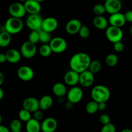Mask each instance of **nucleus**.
<instances>
[{"instance_id":"nucleus-31","label":"nucleus","mask_w":132,"mask_h":132,"mask_svg":"<svg viewBox=\"0 0 132 132\" xmlns=\"http://www.w3.org/2000/svg\"><path fill=\"white\" fill-rule=\"evenodd\" d=\"M52 52H53L52 50L51 47L48 44H44L41 47L39 48V53L41 56L43 57H48L51 55Z\"/></svg>"},{"instance_id":"nucleus-33","label":"nucleus","mask_w":132,"mask_h":132,"mask_svg":"<svg viewBox=\"0 0 132 132\" xmlns=\"http://www.w3.org/2000/svg\"><path fill=\"white\" fill-rule=\"evenodd\" d=\"M93 11L96 15H103L105 12H106L104 5L102 4H97L93 8Z\"/></svg>"},{"instance_id":"nucleus-49","label":"nucleus","mask_w":132,"mask_h":132,"mask_svg":"<svg viewBox=\"0 0 132 132\" xmlns=\"http://www.w3.org/2000/svg\"><path fill=\"white\" fill-rule=\"evenodd\" d=\"M130 33H131V34L132 35V26L131 27V28H130Z\"/></svg>"},{"instance_id":"nucleus-47","label":"nucleus","mask_w":132,"mask_h":132,"mask_svg":"<svg viewBox=\"0 0 132 132\" xmlns=\"http://www.w3.org/2000/svg\"><path fill=\"white\" fill-rule=\"evenodd\" d=\"M1 121H2V117H1V116L0 115V125H1Z\"/></svg>"},{"instance_id":"nucleus-7","label":"nucleus","mask_w":132,"mask_h":132,"mask_svg":"<svg viewBox=\"0 0 132 132\" xmlns=\"http://www.w3.org/2000/svg\"><path fill=\"white\" fill-rule=\"evenodd\" d=\"M20 52L22 56L27 59H30L35 56L37 52V47L36 44L27 41L23 43V45L21 46Z\"/></svg>"},{"instance_id":"nucleus-5","label":"nucleus","mask_w":132,"mask_h":132,"mask_svg":"<svg viewBox=\"0 0 132 132\" xmlns=\"http://www.w3.org/2000/svg\"><path fill=\"white\" fill-rule=\"evenodd\" d=\"M43 20V19L39 14H29L26 19V24L31 30L38 31L41 29Z\"/></svg>"},{"instance_id":"nucleus-15","label":"nucleus","mask_w":132,"mask_h":132,"mask_svg":"<svg viewBox=\"0 0 132 132\" xmlns=\"http://www.w3.org/2000/svg\"><path fill=\"white\" fill-rule=\"evenodd\" d=\"M57 20L53 17H48L45 19H43V20L41 29L52 33L57 29Z\"/></svg>"},{"instance_id":"nucleus-46","label":"nucleus","mask_w":132,"mask_h":132,"mask_svg":"<svg viewBox=\"0 0 132 132\" xmlns=\"http://www.w3.org/2000/svg\"><path fill=\"white\" fill-rule=\"evenodd\" d=\"M122 132H132V130H130V129H125L122 131Z\"/></svg>"},{"instance_id":"nucleus-6","label":"nucleus","mask_w":132,"mask_h":132,"mask_svg":"<svg viewBox=\"0 0 132 132\" xmlns=\"http://www.w3.org/2000/svg\"><path fill=\"white\" fill-rule=\"evenodd\" d=\"M49 45L53 52L57 53V54L63 52L67 48V41L64 39L60 37H56L52 39Z\"/></svg>"},{"instance_id":"nucleus-9","label":"nucleus","mask_w":132,"mask_h":132,"mask_svg":"<svg viewBox=\"0 0 132 132\" xmlns=\"http://www.w3.org/2000/svg\"><path fill=\"white\" fill-rule=\"evenodd\" d=\"M9 14L12 17L21 18L27 13L24 4L19 2H14L10 5L9 9Z\"/></svg>"},{"instance_id":"nucleus-41","label":"nucleus","mask_w":132,"mask_h":132,"mask_svg":"<svg viewBox=\"0 0 132 132\" xmlns=\"http://www.w3.org/2000/svg\"><path fill=\"white\" fill-rule=\"evenodd\" d=\"M98 108L99 110H104L106 108V102H100L98 103Z\"/></svg>"},{"instance_id":"nucleus-38","label":"nucleus","mask_w":132,"mask_h":132,"mask_svg":"<svg viewBox=\"0 0 132 132\" xmlns=\"http://www.w3.org/2000/svg\"><path fill=\"white\" fill-rule=\"evenodd\" d=\"M99 121H100V122L102 125H106V124H108L109 123V122H110L111 119L110 117V116H108V115L104 113V114H102L101 116L99 117Z\"/></svg>"},{"instance_id":"nucleus-43","label":"nucleus","mask_w":132,"mask_h":132,"mask_svg":"<svg viewBox=\"0 0 132 132\" xmlns=\"http://www.w3.org/2000/svg\"><path fill=\"white\" fill-rule=\"evenodd\" d=\"M9 129L3 125H0V132H9Z\"/></svg>"},{"instance_id":"nucleus-18","label":"nucleus","mask_w":132,"mask_h":132,"mask_svg":"<svg viewBox=\"0 0 132 132\" xmlns=\"http://www.w3.org/2000/svg\"><path fill=\"white\" fill-rule=\"evenodd\" d=\"M57 128V122L53 117L45 119L41 125V128L43 132H54Z\"/></svg>"},{"instance_id":"nucleus-51","label":"nucleus","mask_w":132,"mask_h":132,"mask_svg":"<svg viewBox=\"0 0 132 132\" xmlns=\"http://www.w3.org/2000/svg\"><path fill=\"white\" fill-rule=\"evenodd\" d=\"M103 1H106V0H103Z\"/></svg>"},{"instance_id":"nucleus-48","label":"nucleus","mask_w":132,"mask_h":132,"mask_svg":"<svg viewBox=\"0 0 132 132\" xmlns=\"http://www.w3.org/2000/svg\"><path fill=\"white\" fill-rule=\"evenodd\" d=\"M36 1H39V2L41 3V2H43V1H45V0H36Z\"/></svg>"},{"instance_id":"nucleus-24","label":"nucleus","mask_w":132,"mask_h":132,"mask_svg":"<svg viewBox=\"0 0 132 132\" xmlns=\"http://www.w3.org/2000/svg\"><path fill=\"white\" fill-rule=\"evenodd\" d=\"M52 92L55 95L59 97L64 96L67 92V87L61 82H57L54 84L52 87Z\"/></svg>"},{"instance_id":"nucleus-50","label":"nucleus","mask_w":132,"mask_h":132,"mask_svg":"<svg viewBox=\"0 0 132 132\" xmlns=\"http://www.w3.org/2000/svg\"><path fill=\"white\" fill-rule=\"evenodd\" d=\"M19 1H22V2H24V1H27V0H19Z\"/></svg>"},{"instance_id":"nucleus-40","label":"nucleus","mask_w":132,"mask_h":132,"mask_svg":"<svg viewBox=\"0 0 132 132\" xmlns=\"http://www.w3.org/2000/svg\"><path fill=\"white\" fill-rule=\"evenodd\" d=\"M125 16L126 21L132 23V10H128L126 12L125 14Z\"/></svg>"},{"instance_id":"nucleus-11","label":"nucleus","mask_w":132,"mask_h":132,"mask_svg":"<svg viewBox=\"0 0 132 132\" xmlns=\"http://www.w3.org/2000/svg\"><path fill=\"white\" fill-rule=\"evenodd\" d=\"M94 73L88 69L79 73V84L85 88L91 86L94 82Z\"/></svg>"},{"instance_id":"nucleus-16","label":"nucleus","mask_w":132,"mask_h":132,"mask_svg":"<svg viewBox=\"0 0 132 132\" xmlns=\"http://www.w3.org/2000/svg\"><path fill=\"white\" fill-rule=\"evenodd\" d=\"M23 108L33 113L35 111L40 109L39 101L36 98L33 97L26 98L23 103Z\"/></svg>"},{"instance_id":"nucleus-44","label":"nucleus","mask_w":132,"mask_h":132,"mask_svg":"<svg viewBox=\"0 0 132 132\" xmlns=\"http://www.w3.org/2000/svg\"><path fill=\"white\" fill-rule=\"evenodd\" d=\"M4 79H5V77H4L3 74L2 72H0V86L3 83Z\"/></svg>"},{"instance_id":"nucleus-13","label":"nucleus","mask_w":132,"mask_h":132,"mask_svg":"<svg viewBox=\"0 0 132 132\" xmlns=\"http://www.w3.org/2000/svg\"><path fill=\"white\" fill-rule=\"evenodd\" d=\"M106 12L112 14L119 12L122 8V3L121 0H106L104 3Z\"/></svg>"},{"instance_id":"nucleus-21","label":"nucleus","mask_w":132,"mask_h":132,"mask_svg":"<svg viewBox=\"0 0 132 132\" xmlns=\"http://www.w3.org/2000/svg\"><path fill=\"white\" fill-rule=\"evenodd\" d=\"M26 130L28 132H39L41 128V124L39 121L36 119L31 118L26 124Z\"/></svg>"},{"instance_id":"nucleus-22","label":"nucleus","mask_w":132,"mask_h":132,"mask_svg":"<svg viewBox=\"0 0 132 132\" xmlns=\"http://www.w3.org/2000/svg\"><path fill=\"white\" fill-rule=\"evenodd\" d=\"M39 108L41 110H47L50 109L53 104V99L48 95H45L39 100Z\"/></svg>"},{"instance_id":"nucleus-12","label":"nucleus","mask_w":132,"mask_h":132,"mask_svg":"<svg viewBox=\"0 0 132 132\" xmlns=\"http://www.w3.org/2000/svg\"><path fill=\"white\" fill-rule=\"evenodd\" d=\"M108 22L110 24V25L121 28L125 25L126 20L125 14H122L119 12L110 14V16L108 19Z\"/></svg>"},{"instance_id":"nucleus-36","label":"nucleus","mask_w":132,"mask_h":132,"mask_svg":"<svg viewBox=\"0 0 132 132\" xmlns=\"http://www.w3.org/2000/svg\"><path fill=\"white\" fill-rule=\"evenodd\" d=\"M116 126L111 122L103 125L101 129V132H116Z\"/></svg>"},{"instance_id":"nucleus-45","label":"nucleus","mask_w":132,"mask_h":132,"mask_svg":"<svg viewBox=\"0 0 132 132\" xmlns=\"http://www.w3.org/2000/svg\"><path fill=\"white\" fill-rule=\"evenodd\" d=\"M3 97H4L3 90V89L0 87V101L3 98Z\"/></svg>"},{"instance_id":"nucleus-3","label":"nucleus","mask_w":132,"mask_h":132,"mask_svg":"<svg viewBox=\"0 0 132 132\" xmlns=\"http://www.w3.org/2000/svg\"><path fill=\"white\" fill-rule=\"evenodd\" d=\"M23 28V22L21 18L11 16L5 22V29L10 34H16Z\"/></svg>"},{"instance_id":"nucleus-27","label":"nucleus","mask_w":132,"mask_h":132,"mask_svg":"<svg viewBox=\"0 0 132 132\" xmlns=\"http://www.w3.org/2000/svg\"><path fill=\"white\" fill-rule=\"evenodd\" d=\"M85 110L89 114H94L99 110L98 103L95 101H91L86 104Z\"/></svg>"},{"instance_id":"nucleus-14","label":"nucleus","mask_w":132,"mask_h":132,"mask_svg":"<svg viewBox=\"0 0 132 132\" xmlns=\"http://www.w3.org/2000/svg\"><path fill=\"white\" fill-rule=\"evenodd\" d=\"M24 6L29 14H39L41 10V3L36 0H27L24 2Z\"/></svg>"},{"instance_id":"nucleus-39","label":"nucleus","mask_w":132,"mask_h":132,"mask_svg":"<svg viewBox=\"0 0 132 132\" xmlns=\"http://www.w3.org/2000/svg\"><path fill=\"white\" fill-rule=\"evenodd\" d=\"M33 116H34V118L36 119V120L37 121H40L43 119V112H41V110H40L39 109L35 111L34 112H33Z\"/></svg>"},{"instance_id":"nucleus-35","label":"nucleus","mask_w":132,"mask_h":132,"mask_svg":"<svg viewBox=\"0 0 132 132\" xmlns=\"http://www.w3.org/2000/svg\"><path fill=\"white\" fill-rule=\"evenodd\" d=\"M80 37L82 39H86L89 37L90 34V31L88 27L85 25H82L78 32Z\"/></svg>"},{"instance_id":"nucleus-30","label":"nucleus","mask_w":132,"mask_h":132,"mask_svg":"<svg viewBox=\"0 0 132 132\" xmlns=\"http://www.w3.org/2000/svg\"><path fill=\"white\" fill-rule=\"evenodd\" d=\"M22 125L20 119H13L10 123V129L13 132H20Z\"/></svg>"},{"instance_id":"nucleus-42","label":"nucleus","mask_w":132,"mask_h":132,"mask_svg":"<svg viewBox=\"0 0 132 132\" xmlns=\"http://www.w3.org/2000/svg\"><path fill=\"white\" fill-rule=\"evenodd\" d=\"M6 61H7L6 54H3V53H1L0 54V63H4Z\"/></svg>"},{"instance_id":"nucleus-10","label":"nucleus","mask_w":132,"mask_h":132,"mask_svg":"<svg viewBox=\"0 0 132 132\" xmlns=\"http://www.w3.org/2000/svg\"><path fill=\"white\" fill-rule=\"evenodd\" d=\"M17 75L18 77L22 81H29L33 79L34 76V72L32 68L28 66L24 65L21 66L18 68Z\"/></svg>"},{"instance_id":"nucleus-2","label":"nucleus","mask_w":132,"mask_h":132,"mask_svg":"<svg viewBox=\"0 0 132 132\" xmlns=\"http://www.w3.org/2000/svg\"><path fill=\"white\" fill-rule=\"evenodd\" d=\"M91 96L93 100L97 103L107 102L110 97V92L104 85H97L92 90Z\"/></svg>"},{"instance_id":"nucleus-1","label":"nucleus","mask_w":132,"mask_h":132,"mask_svg":"<svg viewBox=\"0 0 132 132\" xmlns=\"http://www.w3.org/2000/svg\"><path fill=\"white\" fill-rule=\"evenodd\" d=\"M91 59L88 54L84 52H79L74 54L70 61L71 70L78 73H81L88 69Z\"/></svg>"},{"instance_id":"nucleus-32","label":"nucleus","mask_w":132,"mask_h":132,"mask_svg":"<svg viewBox=\"0 0 132 132\" xmlns=\"http://www.w3.org/2000/svg\"><path fill=\"white\" fill-rule=\"evenodd\" d=\"M18 116H19V118L21 121L26 122L32 118L31 112L27 110L26 109H24V108H23V109L19 111V113H18Z\"/></svg>"},{"instance_id":"nucleus-29","label":"nucleus","mask_w":132,"mask_h":132,"mask_svg":"<svg viewBox=\"0 0 132 132\" xmlns=\"http://www.w3.org/2000/svg\"><path fill=\"white\" fill-rule=\"evenodd\" d=\"M101 63L99 60H93L90 62L88 70L91 71L93 73H96L101 70Z\"/></svg>"},{"instance_id":"nucleus-28","label":"nucleus","mask_w":132,"mask_h":132,"mask_svg":"<svg viewBox=\"0 0 132 132\" xmlns=\"http://www.w3.org/2000/svg\"><path fill=\"white\" fill-rule=\"evenodd\" d=\"M119 61L118 56L115 54H110L106 56L105 59V63L108 67H115Z\"/></svg>"},{"instance_id":"nucleus-26","label":"nucleus","mask_w":132,"mask_h":132,"mask_svg":"<svg viewBox=\"0 0 132 132\" xmlns=\"http://www.w3.org/2000/svg\"><path fill=\"white\" fill-rule=\"evenodd\" d=\"M39 31V41L43 44L50 43V41L52 40V36L50 32H46L44 30L41 29Z\"/></svg>"},{"instance_id":"nucleus-4","label":"nucleus","mask_w":132,"mask_h":132,"mask_svg":"<svg viewBox=\"0 0 132 132\" xmlns=\"http://www.w3.org/2000/svg\"><path fill=\"white\" fill-rule=\"evenodd\" d=\"M106 36L110 42L114 43L117 41H122L123 38V32L120 27L111 25L106 30Z\"/></svg>"},{"instance_id":"nucleus-34","label":"nucleus","mask_w":132,"mask_h":132,"mask_svg":"<svg viewBox=\"0 0 132 132\" xmlns=\"http://www.w3.org/2000/svg\"><path fill=\"white\" fill-rule=\"evenodd\" d=\"M28 41L34 44H36L38 42H39V31L32 30V32L30 33L29 36H28Z\"/></svg>"},{"instance_id":"nucleus-37","label":"nucleus","mask_w":132,"mask_h":132,"mask_svg":"<svg viewBox=\"0 0 132 132\" xmlns=\"http://www.w3.org/2000/svg\"><path fill=\"white\" fill-rule=\"evenodd\" d=\"M113 48L117 52H121L125 49V45L121 41H117L113 43Z\"/></svg>"},{"instance_id":"nucleus-20","label":"nucleus","mask_w":132,"mask_h":132,"mask_svg":"<svg viewBox=\"0 0 132 132\" xmlns=\"http://www.w3.org/2000/svg\"><path fill=\"white\" fill-rule=\"evenodd\" d=\"M5 54H6L7 61L10 63H12V64L18 63V62L20 61L21 59V54L16 49H9V50L6 51Z\"/></svg>"},{"instance_id":"nucleus-17","label":"nucleus","mask_w":132,"mask_h":132,"mask_svg":"<svg viewBox=\"0 0 132 132\" xmlns=\"http://www.w3.org/2000/svg\"><path fill=\"white\" fill-rule=\"evenodd\" d=\"M64 81L68 86H75L79 83V73L73 70L68 71L64 75Z\"/></svg>"},{"instance_id":"nucleus-23","label":"nucleus","mask_w":132,"mask_h":132,"mask_svg":"<svg viewBox=\"0 0 132 132\" xmlns=\"http://www.w3.org/2000/svg\"><path fill=\"white\" fill-rule=\"evenodd\" d=\"M94 26L99 30L106 29L108 28V21L103 15H97L93 21Z\"/></svg>"},{"instance_id":"nucleus-19","label":"nucleus","mask_w":132,"mask_h":132,"mask_svg":"<svg viewBox=\"0 0 132 132\" xmlns=\"http://www.w3.org/2000/svg\"><path fill=\"white\" fill-rule=\"evenodd\" d=\"M82 25V23L79 19H72L66 24V31L70 35L76 34L79 32Z\"/></svg>"},{"instance_id":"nucleus-8","label":"nucleus","mask_w":132,"mask_h":132,"mask_svg":"<svg viewBox=\"0 0 132 132\" xmlns=\"http://www.w3.org/2000/svg\"><path fill=\"white\" fill-rule=\"evenodd\" d=\"M83 97V92L81 88L74 86L71 88L67 93V98L68 102L72 104L78 103L82 100Z\"/></svg>"},{"instance_id":"nucleus-25","label":"nucleus","mask_w":132,"mask_h":132,"mask_svg":"<svg viewBox=\"0 0 132 132\" xmlns=\"http://www.w3.org/2000/svg\"><path fill=\"white\" fill-rule=\"evenodd\" d=\"M11 35L6 30L0 33V47L5 48L9 46L11 42Z\"/></svg>"}]
</instances>
